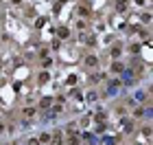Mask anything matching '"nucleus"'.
I'll return each mask as SVG.
<instances>
[{
  "label": "nucleus",
  "mask_w": 153,
  "mask_h": 145,
  "mask_svg": "<svg viewBox=\"0 0 153 145\" xmlns=\"http://www.w3.org/2000/svg\"><path fill=\"white\" fill-rule=\"evenodd\" d=\"M64 132L61 130H55V132H51V145H64Z\"/></svg>",
  "instance_id": "1"
},
{
  "label": "nucleus",
  "mask_w": 153,
  "mask_h": 145,
  "mask_svg": "<svg viewBox=\"0 0 153 145\" xmlns=\"http://www.w3.org/2000/svg\"><path fill=\"white\" fill-rule=\"evenodd\" d=\"M109 71H112L114 75H125V64H123V62H118V59H114L112 66H109Z\"/></svg>",
  "instance_id": "2"
},
{
  "label": "nucleus",
  "mask_w": 153,
  "mask_h": 145,
  "mask_svg": "<svg viewBox=\"0 0 153 145\" xmlns=\"http://www.w3.org/2000/svg\"><path fill=\"white\" fill-rule=\"evenodd\" d=\"M83 64H85V68H96L99 66V57H96V55H85V57H83Z\"/></svg>",
  "instance_id": "3"
},
{
  "label": "nucleus",
  "mask_w": 153,
  "mask_h": 145,
  "mask_svg": "<svg viewBox=\"0 0 153 145\" xmlns=\"http://www.w3.org/2000/svg\"><path fill=\"white\" fill-rule=\"evenodd\" d=\"M120 55H123V44L116 42V44L112 46V51H109V57H112V59H118Z\"/></svg>",
  "instance_id": "4"
},
{
  "label": "nucleus",
  "mask_w": 153,
  "mask_h": 145,
  "mask_svg": "<svg viewBox=\"0 0 153 145\" xmlns=\"http://www.w3.org/2000/svg\"><path fill=\"white\" fill-rule=\"evenodd\" d=\"M149 112V106H138V108H134V116H136V119H140V116H144V114H147Z\"/></svg>",
  "instance_id": "5"
},
{
  "label": "nucleus",
  "mask_w": 153,
  "mask_h": 145,
  "mask_svg": "<svg viewBox=\"0 0 153 145\" xmlns=\"http://www.w3.org/2000/svg\"><path fill=\"white\" fill-rule=\"evenodd\" d=\"M123 132L125 134H131V132H134V121H123Z\"/></svg>",
  "instance_id": "6"
},
{
  "label": "nucleus",
  "mask_w": 153,
  "mask_h": 145,
  "mask_svg": "<svg viewBox=\"0 0 153 145\" xmlns=\"http://www.w3.org/2000/svg\"><path fill=\"white\" fill-rule=\"evenodd\" d=\"M57 35H59V40H68V38H70V29H66V26H59Z\"/></svg>",
  "instance_id": "7"
},
{
  "label": "nucleus",
  "mask_w": 153,
  "mask_h": 145,
  "mask_svg": "<svg viewBox=\"0 0 153 145\" xmlns=\"http://www.w3.org/2000/svg\"><path fill=\"white\" fill-rule=\"evenodd\" d=\"M116 11H118V13H125V11H127V0H116Z\"/></svg>",
  "instance_id": "8"
},
{
  "label": "nucleus",
  "mask_w": 153,
  "mask_h": 145,
  "mask_svg": "<svg viewBox=\"0 0 153 145\" xmlns=\"http://www.w3.org/2000/svg\"><path fill=\"white\" fill-rule=\"evenodd\" d=\"M22 114L26 116V119H31V116H35V114H37V108H31V106H29V108H24V110H22Z\"/></svg>",
  "instance_id": "9"
},
{
  "label": "nucleus",
  "mask_w": 153,
  "mask_h": 145,
  "mask_svg": "<svg viewBox=\"0 0 153 145\" xmlns=\"http://www.w3.org/2000/svg\"><path fill=\"white\" fill-rule=\"evenodd\" d=\"M37 141H39L42 145H48V143H51V132H42Z\"/></svg>",
  "instance_id": "10"
},
{
  "label": "nucleus",
  "mask_w": 153,
  "mask_h": 145,
  "mask_svg": "<svg viewBox=\"0 0 153 145\" xmlns=\"http://www.w3.org/2000/svg\"><path fill=\"white\" fill-rule=\"evenodd\" d=\"M48 106H53V97H44L39 101V108H48Z\"/></svg>",
  "instance_id": "11"
},
{
  "label": "nucleus",
  "mask_w": 153,
  "mask_h": 145,
  "mask_svg": "<svg viewBox=\"0 0 153 145\" xmlns=\"http://www.w3.org/2000/svg\"><path fill=\"white\" fill-rule=\"evenodd\" d=\"M140 132L144 134V139H147V143H149V141H151V128H149V125H144V128L140 130Z\"/></svg>",
  "instance_id": "12"
},
{
  "label": "nucleus",
  "mask_w": 153,
  "mask_h": 145,
  "mask_svg": "<svg viewBox=\"0 0 153 145\" xmlns=\"http://www.w3.org/2000/svg\"><path fill=\"white\" fill-rule=\"evenodd\" d=\"M42 66H44V68L53 66V59H51V57H46V55H44V57H42Z\"/></svg>",
  "instance_id": "13"
},
{
  "label": "nucleus",
  "mask_w": 153,
  "mask_h": 145,
  "mask_svg": "<svg viewBox=\"0 0 153 145\" xmlns=\"http://www.w3.org/2000/svg\"><path fill=\"white\" fill-rule=\"evenodd\" d=\"M99 99V92H88L85 95V101H96Z\"/></svg>",
  "instance_id": "14"
},
{
  "label": "nucleus",
  "mask_w": 153,
  "mask_h": 145,
  "mask_svg": "<svg viewBox=\"0 0 153 145\" xmlns=\"http://www.w3.org/2000/svg\"><path fill=\"white\" fill-rule=\"evenodd\" d=\"M66 84L74 86V84H76V75H68V77H66Z\"/></svg>",
  "instance_id": "15"
},
{
  "label": "nucleus",
  "mask_w": 153,
  "mask_h": 145,
  "mask_svg": "<svg viewBox=\"0 0 153 145\" xmlns=\"http://www.w3.org/2000/svg\"><path fill=\"white\" fill-rule=\"evenodd\" d=\"M48 77H51V75H48V73L44 71V73L39 75V84H46V81H48Z\"/></svg>",
  "instance_id": "16"
},
{
  "label": "nucleus",
  "mask_w": 153,
  "mask_h": 145,
  "mask_svg": "<svg viewBox=\"0 0 153 145\" xmlns=\"http://www.w3.org/2000/svg\"><path fill=\"white\" fill-rule=\"evenodd\" d=\"M144 99H147V95H144V92H136V101H144Z\"/></svg>",
  "instance_id": "17"
},
{
  "label": "nucleus",
  "mask_w": 153,
  "mask_h": 145,
  "mask_svg": "<svg viewBox=\"0 0 153 145\" xmlns=\"http://www.w3.org/2000/svg\"><path fill=\"white\" fill-rule=\"evenodd\" d=\"M147 2H149V0H134V5H138V7H144Z\"/></svg>",
  "instance_id": "18"
},
{
  "label": "nucleus",
  "mask_w": 153,
  "mask_h": 145,
  "mask_svg": "<svg viewBox=\"0 0 153 145\" xmlns=\"http://www.w3.org/2000/svg\"><path fill=\"white\" fill-rule=\"evenodd\" d=\"M142 22H144V24L151 22V16H149V13H144V16H142Z\"/></svg>",
  "instance_id": "19"
},
{
  "label": "nucleus",
  "mask_w": 153,
  "mask_h": 145,
  "mask_svg": "<svg viewBox=\"0 0 153 145\" xmlns=\"http://www.w3.org/2000/svg\"><path fill=\"white\" fill-rule=\"evenodd\" d=\"M129 51H131V53H138V51H140V46H138V44H131Z\"/></svg>",
  "instance_id": "20"
},
{
  "label": "nucleus",
  "mask_w": 153,
  "mask_h": 145,
  "mask_svg": "<svg viewBox=\"0 0 153 145\" xmlns=\"http://www.w3.org/2000/svg\"><path fill=\"white\" fill-rule=\"evenodd\" d=\"M29 145H42V143H39L37 139H29Z\"/></svg>",
  "instance_id": "21"
},
{
  "label": "nucleus",
  "mask_w": 153,
  "mask_h": 145,
  "mask_svg": "<svg viewBox=\"0 0 153 145\" xmlns=\"http://www.w3.org/2000/svg\"><path fill=\"white\" fill-rule=\"evenodd\" d=\"M2 132H4V123L0 121V134H2Z\"/></svg>",
  "instance_id": "22"
},
{
  "label": "nucleus",
  "mask_w": 153,
  "mask_h": 145,
  "mask_svg": "<svg viewBox=\"0 0 153 145\" xmlns=\"http://www.w3.org/2000/svg\"><path fill=\"white\" fill-rule=\"evenodd\" d=\"M136 145H142V143H136Z\"/></svg>",
  "instance_id": "23"
}]
</instances>
